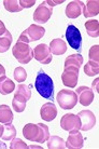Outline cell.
Instances as JSON below:
<instances>
[{"instance_id":"1","label":"cell","mask_w":99,"mask_h":149,"mask_svg":"<svg viewBox=\"0 0 99 149\" xmlns=\"http://www.w3.org/2000/svg\"><path fill=\"white\" fill-rule=\"evenodd\" d=\"M23 135L26 139H28L30 142L42 144L48 139L50 132H48V125H45L43 123H38V124L28 123L23 127Z\"/></svg>"},{"instance_id":"2","label":"cell","mask_w":99,"mask_h":149,"mask_svg":"<svg viewBox=\"0 0 99 149\" xmlns=\"http://www.w3.org/2000/svg\"><path fill=\"white\" fill-rule=\"evenodd\" d=\"M35 86L37 92L41 96L46 98V100H52L53 101V95H54V83L52 78L46 74L44 71L40 70L37 74V78L35 81Z\"/></svg>"},{"instance_id":"3","label":"cell","mask_w":99,"mask_h":149,"mask_svg":"<svg viewBox=\"0 0 99 149\" xmlns=\"http://www.w3.org/2000/svg\"><path fill=\"white\" fill-rule=\"evenodd\" d=\"M12 54L21 64H27L33 58V50L27 43L17 41L12 49Z\"/></svg>"},{"instance_id":"4","label":"cell","mask_w":99,"mask_h":149,"mask_svg":"<svg viewBox=\"0 0 99 149\" xmlns=\"http://www.w3.org/2000/svg\"><path fill=\"white\" fill-rule=\"evenodd\" d=\"M56 101L62 109H72L78 103V95L71 90H60L56 96Z\"/></svg>"},{"instance_id":"5","label":"cell","mask_w":99,"mask_h":149,"mask_svg":"<svg viewBox=\"0 0 99 149\" xmlns=\"http://www.w3.org/2000/svg\"><path fill=\"white\" fill-rule=\"evenodd\" d=\"M44 34H45L44 27L40 26V25H36V24H31L27 29H25L21 34L19 41L28 45L29 42L40 40L41 38L44 36Z\"/></svg>"},{"instance_id":"6","label":"cell","mask_w":99,"mask_h":149,"mask_svg":"<svg viewBox=\"0 0 99 149\" xmlns=\"http://www.w3.org/2000/svg\"><path fill=\"white\" fill-rule=\"evenodd\" d=\"M60 127L62 130L68 131L69 133L77 132L81 129V120L78 115L66 113L60 119Z\"/></svg>"},{"instance_id":"7","label":"cell","mask_w":99,"mask_h":149,"mask_svg":"<svg viewBox=\"0 0 99 149\" xmlns=\"http://www.w3.org/2000/svg\"><path fill=\"white\" fill-rule=\"evenodd\" d=\"M52 14H53V8L50 7L46 3V1H43L40 6H38L33 13V21L36 23L44 24L50 19Z\"/></svg>"},{"instance_id":"8","label":"cell","mask_w":99,"mask_h":149,"mask_svg":"<svg viewBox=\"0 0 99 149\" xmlns=\"http://www.w3.org/2000/svg\"><path fill=\"white\" fill-rule=\"evenodd\" d=\"M66 39L69 45L74 50H80L82 45V36L80 30L74 25H69L66 30Z\"/></svg>"},{"instance_id":"9","label":"cell","mask_w":99,"mask_h":149,"mask_svg":"<svg viewBox=\"0 0 99 149\" xmlns=\"http://www.w3.org/2000/svg\"><path fill=\"white\" fill-rule=\"evenodd\" d=\"M62 83L68 88H75L79 80V68L69 66L65 67L62 74Z\"/></svg>"},{"instance_id":"10","label":"cell","mask_w":99,"mask_h":149,"mask_svg":"<svg viewBox=\"0 0 99 149\" xmlns=\"http://www.w3.org/2000/svg\"><path fill=\"white\" fill-rule=\"evenodd\" d=\"M33 57L40 62L41 64H50L52 62V53L51 50H50V47H48L46 45H38L36 48H35V51H33Z\"/></svg>"},{"instance_id":"11","label":"cell","mask_w":99,"mask_h":149,"mask_svg":"<svg viewBox=\"0 0 99 149\" xmlns=\"http://www.w3.org/2000/svg\"><path fill=\"white\" fill-rule=\"evenodd\" d=\"M81 120V129L82 131H89L95 127L96 117L91 110H82L78 113Z\"/></svg>"},{"instance_id":"12","label":"cell","mask_w":99,"mask_h":149,"mask_svg":"<svg viewBox=\"0 0 99 149\" xmlns=\"http://www.w3.org/2000/svg\"><path fill=\"white\" fill-rule=\"evenodd\" d=\"M75 93L78 95V101L82 106H88L94 101V92L88 86H79Z\"/></svg>"},{"instance_id":"13","label":"cell","mask_w":99,"mask_h":149,"mask_svg":"<svg viewBox=\"0 0 99 149\" xmlns=\"http://www.w3.org/2000/svg\"><path fill=\"white\" fill-rule=\"evenodd\" d=\"M85 4L82 1H71L66 8V15L69 19H77L79 17L84 9Z\"/></svg>"},{"instance_id":"14","label":"cell","mask_w":99,"mask_h":149,"mask_svg":"<svg viewBox=\"0 0 99 149\" xmlns=\"http://www.w3.org/2000/svg\"><path fill=\"white\" fill-rule=\"evenodd\" d=\"M84 138L79 131L70 133L66 142V148L68 149H81L83 148Z\"/></svg>"},{"instance_id":"15","label":"cell","mask_w":99,"mask_h":149,"mask_svg":"<svg viewBox=\"0 0 99 149\" xmlns=\"http://www.w3.org/2000/svg\"><path fill=\"white\" fill-rule=\"evenodd\" d=\"M40 116L41 118L45 121L51 122L52 120H54L57 116V108L53 103H45L40 109Z\"/></svg>"},{"instance_id":"16","label":"cell","mask_w":99,"mask_h":149,"mask_svg":"<svg viewBox=\"0 0 99 149\" xmlns=\"http://www.w3.org/2000/svg\"><path fill=\"white\" fill-rule=\"evenodd\" d=\"M50 50H51L52 54H54V55H62L64 53H66L67 51L66 42L60 38H56V39L51 41Z\"/></svg>"},{"instance_id":"17","label":"cell","mask_w":99,"mask_h":149,"mask_svg":"<svg viewBox=\"0 0 99 149\" xmlns=\"http://www.w3.org/2000/svg\"><path fill=\"white\" fill-rule=\"evenodd\" d=\"M16 136V129L12 123L0 125V138L2 141H12Z\"/></svg>"},{"instance_id":"18","label":"cell","mask_w":99,"mask_h":149,"mask_svg":"<svg viewBox=\"0 0 99 149\" xmlns=\"http://www.w3.org/2000/svg\"><path fill=\"white\" fill-rule=\"evenodd\" d=\"M14 90H15V84L11 79L6 77V76L0 78V94H2V95H9Z\"/></svg>"},{"instance_id":"19","label":"cell","mask_w":99,"mask_h":149,"mask_svg":"<svg viewBox=\"0 0 99 149\" xmlns=\"http://www.w3.org/2000/svg\"><path fill=\"white\" fill-rule=\"evenodd\" d=\"M99 13V2L97 0H89L86 2V6H84L83 14L85 17H93L95 15H98Z\"/></svg>"},{"instance_id":"20","label":"cell","mask_w":99,"mask_h":149,"mask_svg":"<svg viewBox=\"0 0 99 149\" xmlns=\"http://www.w3.org/2000/svg\"><path fill=\"white\" fill-rule=\"evenodd\" d=\"M13 121V112L8 105H0V123L9 124Z\"/></svg>"},{"instance_id":"21","label":"cell","mask_w":99,"mask_h":149,"mask_svg":"<svg viewBox=\"0 0 99 149\" xmlns=\"http://www.w3.org/2000/svg\"><path fill=\"white\" fill-rule=\"evenodd\" d=\"M26 103H27V100L26 97H24L21 94L16 93L15 92V95L13 97V101H12V107L16 112H23L26 108Z\"/></svg>"},{"instance_id":"22","label":"cell","mask_w":99,"mask_h":149,"mask_svg":"<svg viewBox=\"0 0 99 149\" xmlns=\"http://www.w3.org/2000/svg\"><path fill=\"white\" fill-rule=\"evenodd\" d=\"M85 29L88 36L97 38L99 36V22L96 19H91L85 23Z\"/></svg>"},{"instance_id":"23","label":"cell","mask_w":99,"mask_h":149,"mask_svg":"<svg viewBox=\"0 0 99 149\" xmlns=\"http://www.w3.org/2000/svg\"><path fill=\"white\" fill-rule=\"evenodd\" d=\"M83 64V57L81 54H71L65 61V67L73 66V67L80 68Z\"/></svg>"},{"instance_id":"24","label":"cell","mask_w":99,"mask_h":149,"mask_svg":"<svg viewBox=\"0 0 99 149\" xmlns=\"http://www.w3.org/2000/svg\"><path fill=\"white\" fill-rule=\"evenodd\" d=\"M48 149H64L66 148V142L59 136H52L48 139Z\"/></svg>"},{"instance_id":"25","label":"cell","mask_w":99,"mask_h":149,"mask_svg":"<svg viewBox=\"0 0 99 149\" xmlns=\"http://www.w3.org/2000/svg\"><path fill=\"white\" fill-rule=\"evenodd\" d=\"M12 43V35L7 30L2 36H0V53L7 52Z\"/></svg>"},{"instance_id":"26","label":"cell","mask_w":99,"mask_h":149,"mask_svg":"<svg viewBox=\"0 0 99 149\" xmlns=\"http://www.w3.org/2000/svg\"><path fill=\"white\" fill-rule=\"evenodd\" d=\"M4 9L9 12H21L23 8L19 4V1L17 0H4L3 1Z\"/></svg>"},{"instance_id":"27","label":"cell","mask_w":99,"mask_h":149,"mask_svg":"<svg viewBox=\"0 0 99 149\" xmlns=\"http://www.w3.org/2000/svg\"><path fill=\"white\" fill-rule=\"evenodd\" d=\"M84 72L89 77L96 76L99 72V65L97 62L94 61H89L88 63H86V65L84 66Z\"/></svg>"},{"instance_id":"28","label":"cell","mask_w":99,"mask_h":149,"mask_svg":"<svg viewBox=\"0 0 99 149\" xmlns=\"http://www.w3.org/2000/svg\"><path fill=\"white\" fill-rule=\"evenodd\" d=\"M27 78V72L23 67H17L15 68L14 70V79L17 82H24Z\"/></svg>"},{"instance_id":"29","label":"cell","mask_w":99,"mask_h":149,"mask_svg":"<svg viewBox=\"0 0 99 149\" xmlns=\"http://www.w3.org/2000/svg\"><path fill=\"white\" fill-rule=\"evenodd\" d=\"M16 93L21 94L24 97H26V100L28 101L30 97H31V90H30L29 86H26V84H19L17 86V91Z\"/></svg>"},{"instance_id":"30","label":"cell","mask_w":99,"mask_h":149,"mask_svg":"<svg viewBox=\"0 0 99 149\" xmlns=\"http://www.w3.org/2000/svg\"><path fill=\"white\" fill-rule=\"evenodd\" d=\"M10 148H11V149H26V148H28V146L26 145L22 139L14 137L13 139H12L11 145H10Z\"/></svg>"},{"instance_id":"31","label":"cell","mask_w":99,"mask_h":149,"mask_svg":"<svg viewBox=\"0 0 99 149\" xmlns=\"http://www.w3.org/2000/svg\"><path fill=\"white\" fill-rule=\"evenodd\" d=\"M99 47L97 45H93L92 48L89 49V53H88V57H89V61H94V62H97L98 63L99 61Z\"/></svg>"},{"instance_id":"32","label":"cell","mask_w":99,"mask_h":149,"mask_svg":"<svg viewBox=\"0 0 99 149\" xmlns=\"http://www.w3.org/2000/svg\"><path fill=\"white\" fill-rule=\"evenodd\" d=\"M36 1L35 0H19V4L23 9L25 8H31L33 6H35Z\"/></svg>"},{"instance_id":"33","label":"cell","mask_w":99,"mask_h":149,"mask_svg":"<svg viewBox=\"0 0 99 149\" xmlns=\"http://www.w3.org/2000/svg\"><path fill=\"white\" fill-rule=\"evenodd\" d=\"M62 2H64V0H59V1H50L48 0V1H46V3L52 8L54 7V6H57V4H62Z\"/></svg>"},{"instance_id":"34","label":"cell","mask_w":99,"mask_h":149,"mask_svg":"<svg viewBox=\"0 0 99 149\" xmlns=\"http://www.w3.org/2000/svg\"><path fill=\"white\" fill-rule=\"evenodd\" d=\"M6 31H7V28H6V26H4L3 22H2V21H0V36H2Z\"/></svg>"},{"instance_id":"35","label":"cell","mask_w":99,"mask_h":149,"mask_svg":"<svg viewBox=\"0 0 99 149\" xmlns=\"http://www.w3.org/2000/svg\"><path fill=\"white\" fill-rule=\"evenodd\" d=\"M98 82H99V79L96 78L95 80L93 81V83H92L93 89H95V88H96V92H98Z\"/></svg>"},{"instance_id":"36","label":"cell","mask_w":99,"mask_h":149,"mask_svg":"<svg viewBox=\"0 0 99 149\" xmlns=\"http://www.w3.org/2000/svg\"><path fill=\"white\" fill-rule=\"evenodd\" d=\"M4 74H6V69H4V67L0 64V78L1 77H3Z\"/></svg>"},{"instance_id":"37","label":"cell","mask_w":99,"mask_h":149,"mask_svg":"<svg viewBox=\"0 0 99 149\" xmlns=\"http://www.w3.org/2000/svg\"><path fill=\"white\" fill-rule=\"evenodd\" d=\"M0 148H1V149H6V148H7V146H6V144H4L3 142H0Z\"/></svg>"},{"instance_id":"38","label":"cell","mask_w":99,"mask_h":149,"mask_svg":"<svg viewBox=\"0 0 99 149\" xmlns=\"http://www.w3.org/2000/svg\"><path fill=\"white\" fill-rule=\"evenodd\" d=\"M28 148H40V147H39V146H29V147H28Z\"/></svg>"}]
</instances>
